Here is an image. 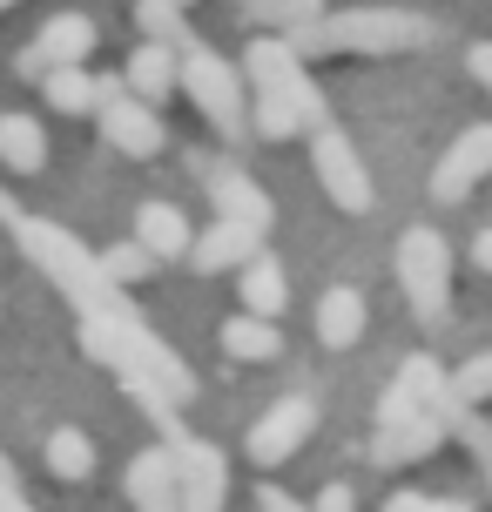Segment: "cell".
Instances as JSON below:
<instances>
[{
  "mask_svg": "<svg viewBox=\"0 0 492 512\" xmlns=\"http://www.w3.org/2000/svg\"><path fill=\"white\" fill-rule=\"evenodd\" d=\"M425 21L412 14H344V21H311L290 34V54H344V48H418Z\"/></svg>",
  "mask_w": 492,
  "mask_h": 512,
  "instance_id": "cell-1",
  "label": "cell"
},
{
  "mask_svg": "<svg viewBox=\"0 0 492 512\" xmlns=\"http://www.w3.org/2000/svg\"><path fill=\"white\" fill-rule=\"evenodd\" d=\"M176 88H189V95H196V108H203L223 135H236V128H243V115H250V108H243V75H236L230 61L203 54V48L176 61Z\"/></svg>",
  "mask_w": 492,
  "mask_h": 512,
  "instance_id": "cell-2",
  "label": "cell"
},
{
  "mask_svg": "<svg viewBox=\"0 0 492 512\" xmlns=\"http://www.w3.org/2000/svg\"><path fill=\"white\" fill-rule=\"evenodd\" d=\"M398 283L412 290V304L425 310V317L445 304V290H452V256H445V243L432 230H412L398 243Z\"/></svg>",
  "mask_w": 492,
  "mask_h": 512,
  "instance_id": "cell-3",
  "label": "cell"
},
{
  "mask_svg": "<svg viewBox=\"0 0 492 512\" xmlns=\"http://www.w3.org/2000/svg\"><path fill=\"white\" fill-rule=\"evenodd\" d=\"M95 115H102V135H108L122 155H156V149H162V122L149 115V102H135L122 81H108V88H102Z\"/></svg>",
  "mask_w": 492,
  "mask_h": 512,
  "instance_id": "cell-4",
  "label": "cell"
},
{
  "mask_svg": "<svg viewBox=\"0 0 492 512\" xmlns=\"http://www.w3.org/2000/svg\"><path fill=\"white\" fill-rule=\"evenodd\" d=\"M169 479H176V506L182 512H223V492H230V465L216 459L209 445H189L169 459Z\"/></svg>",
  "mask_w": 492,
  "mask_h": 512,
  "instance_id": "cell-5",
  "label": "cell"
},
{
  "mask_svg": "<svg viewBox=\"0 0 492 512\" xmlns=\"http://www.w3.org/2000/svg\"><path fill=\"white\" fill-rule=\"evenodd\" d=\"M492 169V128H466L452 149H445V162L432 169V196L439 203H459V196H472V182Z\"/></svg>",
  "mask_w": 492,
  "mask_h": 512,
  "instance_id": "cell-6",
  "label": "cell"
},
{
  "mask_svg": "<svg viewBox=\"0 0 492 512\" xmlns=\"http://www.w3.org/2000/svg\"><path fill=\"white\" fill-rule=\"evenodd\" d=\"M311 425H317V405H311V398H284V405H277L257 432H250V459H257V465H284L290 452L311 438Z\"/></svg>",
  "mask_w": 492,
  "mask_h": 512,
  "instance_id": "cell-7",
  "label": "cell"
},
{
  "mask_svg": "<svg viewBox=\"0 0 492 512\" xmlns=\"http://www.w3.org/2000/svg\"><path fill=\"white\" fill-rule=\"evenodd\" d=\"M95 48V21L88 14H54L41 27V41L27 48V75H48V68H81Z\"/></svg>",
  "mask_w": 492,
  "mask_h": 512,
  "instance_id": "cell-8",
  "label": "cell"
},
{
  "mask_svg": "<svg viewBox=\"0 0 492 512\" xmlns=\"http://www.w3.org/2000/svg\"><path fill=\"white\" fill-rule=\"evenodd\" d=\"M27 250H34V256H41V263L54 270V283H75V290L88 297V304L102 297V277H95V263H88V256H81V250H75V243H68L61 230L34 223V230H27Z\"/></svg>",
  "mask_w": 492,
  "mask_h": 512,
  "instance_id": "cell-9",
  "label": "cell"
},
{
  "mask_svg": "<svg viewBox=\"0 0 492 512\" xmlns=\"http://www.w3.org/2000/svg\"><path fill=\"white\" fill-rule=\"evenodd\" d=\"M317 176H324V189H331V203H344V209L371 203V182H364L358 155L344 149L337 135H317Z\"/></svg>",
  "mask_w": 492,
  "mask_h": 512,
  "instance_id": "cell-10",
  "label": "cell"
},
{
  "mask_svg": "<svg viewBox=\"0 0 492 512\" xmlns=\"http://www.w3.org/2000/svg\"><path fill=\"white\" fill-rule=\"evenodd\" d=\"M257 250H263V236L236 230V223H216V230L189 236V263H196V270H243Z\"/></svg>",
  "mask_w": 492,
  "mask_h": 512,
  "instance_id": "cell-11",
  "label": "cell"
},
{
  "mask_svg": "<svg viewBox=\"0 0 492 512\" xmlns=\"http://www.w3.org/2000/svg\"><path fill=\"white\" fill-rule=\"evenodd\" d=\"M189 216H182L176 203H142V216H135V243H142V250L156 256H189Z\"/></svg>",
  "mask_w": 492,
  "mask_h": 512,
  "instance_id": "cell-12",
  "label": "cell"
},
{
  "mask_svg": "<svg viewBox=\"0 0 492 512\" xmlns=\"http://www.w3.org/2000/svg\"><path fill=\"white\" fill-rule=\"evenodd\" d=\"M243 310H250V317H270V324H277V317H284L290 310V283H284V263H270V256H250V263H243Z\"/></svg>",
  "mask_w": 492,
  "mask_h": 512,
  "instance_id": "cell-13",
  "label": "cell"
},
{
  "mask_svg": "<svg viewBox=\"0 0 492 512\" xmlns=\"http://www.w3.org/2000/svg\"><path fill=\"white\" fill-rule=\"evenodd\" d=\"M129 95H135V102H149V108L176 95V54H169V41L135 48V61H129Z\"/></svg>",
  "mask_w": 492,
  "mask_h": 512,
  "instance_id": "cell-14",
  "label": "cell"
},
{
  "mask_svg": "<svg viewBox=\"0 0 492 512\" xmlns=\"http://www.w3.org/2000/svg\"><path fill=\"white\" fill-rule=\"evenodd\" d=\"M209 196H216V216H223V223H236V230H270V203H263V189L250 176H216V189H209Z\"/></svg>",
  "mask_w": 492,
  "mask_h": 512,
  "instance_id": "cell-15",
  "label": "cell"
},
{
  "mask_svg": "<svg viewBox=\"0 0 492 512\" xmlns=\"http://www.w3.org/2000/svg\"><path fill=\"white\" fill-rule=\"evenodd\" d=\"M317 337H324L331 351H351V344H358L364 337V297L358 290H344V283L324 290V304H317Z\"/></svg>",
  "mask_w": 492,
  "mask_h": 512,
  "instance_id": "cell-16",
  "label": "cell"
},
{
  "mask_svg": "<svg viewBox=\"0 0 492 512\" xmlns=\"http://www.w3.org/2000/svg\"><path fill=\"white\" fill-rule=\"evenodd\" d=\"M48 162V135L34 115H0V169H14V176H34Z\"/></svg>",
  "mask_w": 492,
  "mask_h": 512,
  "instance_id": "cell-17",
  "label": "cell"
},
{
  "mask_svg": "<svg viewBox=\"0 0 492 512\" xmlns=\"http://www.w3.org/2000/svg\"><path fill=\"white\" fill-rule=\"evenodd\" d=\"M439 445V418L432 411H412V418H391L385 438H378V459L385 465H405V459H425Z\"/></svg>",
  "mask_w": 492,
  "mask_h": 512,
  "instance_id": "cell-18",
  "label": "cell"
},
{
  "mask_svg": "<svg viewBox=\"0 0 492 512\" xmlns=\"http://www.w3.org/2000/svg\"><path fill=\"white\" fill-rule=\"evenodd\" d=\"M102 88L108 81L81 75V68H48V75H41V95H48V108H61V115H88V108L102 102Z\"/></svg>",
  "mask_w": 492,
  "mask_h": 512,
  "instance_id": "cell-19",
  "label": "cell"
},
{
  "mask_svg": "<svg viewBox=\"0 0 492 512\" xmlns=\"http://www.w3.org/2000/svg\"><path fill=\"white\" fill-rule=\"evenodd\" d=\"M129 492H135V506H142V512H182V506H176V479H169V452L135 459Z\"/></svg>",
  "mask_w": 492,
  "mask_h": 512,
  "instance_id": "cell-20",
  "label": "cell"
},
{
  "mask_svg": "<svg viewBox=\"0 0 492 512\" xmlns=\"http://www.w3.org/2000/svg\"><path fill=\"white\" fill-rule=\"evenodd\" d=\"M223 351L243 358V364H263V358H277L284 344H277V324H270V317H250V310H243V317L223 324Z\"/></svg>",
  "mask_w": 492,
  "mask_h": 512,
  "instance_id": "cell-21",
  "label": "cell"
},
{
  "mask_svg": "<svg viewBox=\"0 0 492 512\" xmlns=\"http://www.w3.org/2000/svg\"><path fill=\"white\" fill-rule=\"evenodd\" d=\"M48 472L54 479H88V472H95V445L81 432H54L48 438Z\"/></svg>",
  "mask_w": 492,
  "mask_h": 512,
  "instance_id": "cell-22",
  "label": "cell"
},
{
  "mask_svg": "<svg viewBox=\"0 0 492 512\" xmlns=\"http://www.w3.org/2000/svg\"><path fill=\"white\" fill-rule=\"evenodd\" d=\"M149 263H156V256L142 250V243H115V250H102L95 277L102 283H135V277H149Z\"/></svg>",
  "mask_w": 492,
  "mask_h": 512,
  "instance_id": "cell-23",
  "label": "cell"
},
{
  "mask_svg": "<svg viewBox=\"0 0 492 512\" xmlns=\"http://www.w3.org/2000/svg\"><path fill=\"white\" fill-rule=\"evenodd\" d=\"M250 21L257 27H311L317 21V0H250Z\"/></svg>",
  "mask_w": 492,
  "mask_h": 512,
  "instance_id": "cell-24",
  "label": "cell"
},
{
  "mask_svg": "<svg viewBox=\"0 0 492 512\" xmlns=\"http://www.w3.org/2000/svg\"><path fill=\"white\" fill-rule=\"evenodd\" d=\"M135 27H142L149 41H169V34H182V7L176 0H142V7H135Z\"/></svg>",
  "mask_w": 492,
  "mask_h": 512,
  "instance_id": "cell-25",
  "label": "cell"
},
{
  "mask_svg": "<svg viewBox=\"0 0 492 512\" xmlns=\"http://www.w3.org/2000/svg\"><path fill=\"white\" fill-rule=\"evenodd\" d=\"M452 398H466V405H492V351L486 358H472L459 378H452Z\"/></svg>",
  "mask_w": 492,
  "mask_h": 512,
  "instance_id": "cell-26",
  "label": "cell"
},
{
  "mask_svg": "<svg viewBox=\"0 0 492 512\" xmlns=\"http://www.w3.org/2000/svg\"><path fill=\"white\" fill-rule=\"evenodd\" d=\"M385 512H472L466 499H418V492H398Z\"/></svg>",
  "mask_w": 492,
  "mask_h": 512,
  "instance_id": "cell-27",
  "label": "cell"
},
{
  "mask_svg": "<svg viewBox=\"0 0 492 512\" xmlns=\"http://www.w3.org/2000/svg\"><path fill=\"white\" fill-rule=\"evenodd\" d=\"M0 512H34V499H27V492L14 486L7 472H0Z\"/></svg>",
  "mask_w": 492,
  "mask_h": 512,
  "instance_id": "cell-28",
  "label": "cell"
},
{
  "mask_svg": "<svg viewBox=\"0 0 492 512\" xmlns=\"http://www.w3.org/2000/svg\"><path fill=\"white\" fill-rule=\"evenodd\" d=\"M317 512H351V486H324L317 492Z\"/></svg>",
  "mask_w": 492,
  "mask_h": 512,
  "instance_id": "cell-29",
  "label": "cell"
},
{
  "mask_svg": "<svg viewBox=\"0 0 492 512\" xmlns=\"http://www.w3.org/2000/svg\"><path fill=\"white\" fill-rule=\"evenodd\" d=\"M263 512H304L297 499H284V492H263Z\"/></svg>",
  "mask_w": 492,
  "mask_h": 512,
  "instance_id": "cell-30",
  "label": "cell"
},
{
  "mask_svg": "<svg viewBox=\"0 0 492 512\" xmlns=\"http://www.w3.org/2000/svg\"><path fill=\"white\" fill-rule=\"evenodd\" d=\"M472 263H479V270H492V230L479 236V243H472Z\"/></svg>",
  "mask_w": 492,
  "mask_h": 512,
  "instance_id": "cell-31",
  "label": "cell"
},
{
  "mask_svg": "<svg viewBox=\"0 0 492 512\" xmlns=\"http://www.w3.org/2000/svg\"><path fill=\"white\" fill-rule=\"evenodd\" d=\"M472 75H479V81L492 88V48H479V54H472Z\"/></svg>",
  "mask_w": 492,
  "mask_h": 512,
  "instance_id": "cell-32",
  "label": "cell"
},
{
  "mask_svg": "<svg viewBox=\"0 0 492 512\" xmlns=\"http://www.w3.org/2000/svg\"><path fill=\"white\" fill-rule=\"evenodd\" d=\"M7 7H14V0H0V14H7Z\"/></svg>",
  "mask_w": 492,
  "mask_h": 512,
  "instance_id": "cell-33",
  "label": "cell"
},
{
  "mask_svg": "<svg viewBox=\"0 0 492 512\" xmlns=\"http://www.w3.org/2000/svg\"><path fill=\"white\" fill-rule=\"evenodd\" d=\"M486 479H492V459H486Z\"/></svg>",
  "mask_w": 492,
  "mask_h": 512,
  "instance_id": "cell-34",
  "label": "cell"
},
{
  "mask_svg": "<svg viewBox=\"0 0 492 512\" xmlns=\"http://www.w3.org/2000/svg\"><path fill=\"white\" fill-rule=\"evenodd\" d=\"M176 7H189V0H176Z\"/></svg>",
  "mask_w": 492,
  "mask_h": 512,
  "instance_id": "cell-35",
  "label": "cell"
},
{
  "mask_svg": "<svg viewBox=\"0 0 492 512\" xmlns=\"http://www.w3.org/2000/svg\"><path fill=\"white\" fill-rule=\"evenodd\" d=\"M0 472H7V465H0Z\"/></svg>",
  "mask_w": 492,
  "mask_h": 512,
  "instance_id": "cell-36",
  "label": "cell"
}]
</instances>
